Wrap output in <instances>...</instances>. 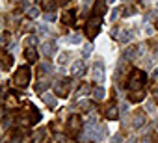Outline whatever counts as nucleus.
<instances>
[{
	"mask_svg": "<svg viewBox=\"0 0 158 143\" xmlns=\"http://www.w3.org/2000/svg\"><path fill=\"white\" fill-rule=\"evenodd\" d=\"M93 78H95L99 84H102V82H104V69H102V65H101V63H97V65L93 67Z\"/></svg>",
	"mask_w": 158,
	"mask_h": 143,
	"instance_id": "7",
	"label": "nucleus"
},
{
	"mask_svg": "<svg viewBox=\"0 0 158 143\" xmlns=\"http://www.w3.org/2000/svg\"><path fill=\"white\" fill-rule=\"evenodd\" d=\"M91 52H93V45H91V43H88V45L84 47V50H82V54H84V58H88V56H89Z\"/></svg>",
	"mask_w": 158,
	"mask_h": 143,
	"instance_id": "20",
	"label": "nucleus"
},
{
	"mask_svg": "<svg viewBox=\"0 0 158 143\" xmlns=\"http://www.w3.org/2000/svg\"><path fill=\"white\" fill-rule=\"evenodd\" d=\"M11 65V56H8V54H4V69H8Z\"/></svg>",
	"mask_w": 158,
	"mask_h": 143,
	"instance_id": "25",
	"label": "nucleus"
},
{
	"mask_svg": "<svg viewBox=\"0 0 158 143\" xmlns=\"http://www.w3.org/2000/svg\"><path fill=\"white\" fill-rule=\"evenodd\" d=\"M34 43H35V37H28V39H26V45H28V47L34 45Z\"/></svg>",
	"mask_w": 158,
	"mask_h": 143,
	"instance_id": "30",
	"label": "nucleus"
},
{
	"mask_svg": "<svg viewBox=\"0 0 158 143\" xmlns=\"http://www.w3.org/2000/svg\"><path fill=\"white\" fill-rule=\"evenodd\" d=\"M39 32H41V34H47L48 30H47V26H43V24H41V26H39Z\"/></svg>",
	"mask_w": 158,
	"mask_h": 143,
	"instance_id": "31",
	"label": "nucleus"
},
{
	"mask_svg": "<svg viewBox=\"0 0 158 143\" xmlns=\"http://www.w3.org/2000/svg\"><path fill=\"white\" fill-rule=\"evenodd\" d=\"M104 136H106V126H97V132H95V139H104Z\"/></svg>",
	"mask_w": 158,
	"mask_h": 143,
	"instance_id": "16",
	"label": "nucleus"
},
{
	"mask_svg": "<svg viewBox=\"0 0 158 143\" xmlns=\"http://www.w3.org/2000/svg\"><path fill=\"white\" fill-rule=\"evenodd\" d=\"M99 24H101V19H93V21H89V24H88V35H89V39H93L97 34H99Z\"/></svg>",
	"mask_w": 158,
	"mask_h": 143,
	"instance_id": "4",
	"label": "nucleus"
},
{
	"mask_svg": "<svg viewBox=\"0 0 158 143\" xmlns=\"http://www.w3.org/2000/svg\"><path fill=\"white\" fill-rule=\"evenodd\" d=\"M67 41L76 45V43H80V35H69V37H67Z\"/></svg>",
	"mask_w": 158,
	"mask_h": 143,
	"instance_id": "23",
	"label": "nucleus"
},
{
	"mask_svg": "<svg viewBox=\"0 0 158 143\" xmlns=\"http://www.w3.org/2000/svg\"><path fill=\"white\" fill-rule=\"evenodd\" d=\"M127 143H136V137H130V139H128Z\"/></svg>",
	"mask_w": 158,
	"mask_h": 143,
	"instance_id": "35",
	"label": "nucleus"
},
{
	"mask_svg": "<svg viewBox=\"0 0 158 143\" xmlns=\"http://www.w3.org/2000/svg\"><path fill=\"white\" fill-rule=\"evenodd\" d=\"M154 97H156V100H158V88L154 89Z\"/></svg>",
	"mask_w": 158,
	"mask_h": 143,
	"instance_id": "36",
	"label": "nucleus"
},
{
	"mask_svg": "<svg viewBox=\"0 0 158 143\" xmlns=\"http://www.w3.org/2000/svg\"><path fill=\"white\" fill-rule=\"evenodd\" d=\"M143 143H154V134H147L143 137Z\"/></svg>",
	"mask_w": 158,
	"mask_h": 143,
	"instance_id": "26",
	"label": "nucleus"
},
{
	"mask_svg": "<svg viewBox=\"0 0 158 143\" xmlns=\"http://www.w3.org/2000/svg\"><path fill=\"white\" fill-rule=\"evenodd\" d=\"M43 71H47V73H50V71H52V67H50L48 63H41V73H43Z\"/></svg>",
	"mask_w": 158,
	"mask_h": 143,
	"instance_id": "27",
	"label": "nucleus"
},
{
	"mask_svg": "<svg viewBox=\"0 0 158 143\" xmlns=\"http://www.w3.org/2000/svg\"><path fill=\"white\" fill-rule=\"evenodd\" d=\"M69 58H71V54H69V52H63V54H60V59H58V63H65Z\"/></svg>",
	"mask_w": 158,
	"mask_h": 143,
	"instance_id": "21",
	"label": "nucleus"
},
{
	"mask_svg": "<svg viewBox=\"0 0 158 143\" xmlns=\"http://www.w3.org/2000/svg\"><path fill=\"white\" fill-rule=\"evenodd\" d=\"M143 84H145V75L141 73V71H134V73L130 75V82H128L130 89H139Z\"/></svg>",
	"mask_w": 158,
	"mask_h": 143,
	"instance_id": "2",
	"label": "nucleus"
},
{
	"mask_svg": "<svg viewBox=\"0 0 158 143\" xmlns=\"http://www.w3.org/2000/svg\"><path fill=\"white\" fill-rule=\"evenodd\" d=\"M43 100H45V102H47V104H48L50 108H56V99H54L52 95H48V93H45V95H43Z\"/></svg>",
	"mask_w": 158,
	"mask_h": 143,
	"instance_id": "15",
	"label": "nucleus"
},
{
	"mask_svg": "<svg viewBox=\"0 0 158 143\" xmlns=\"http://www.w3.org/2000/svg\"><path fill=\"white\" fill-rule=\"evenodd\" d=\"M54 2H56V0H45V2H43V10H48V11L54 10V6H56Z\"/></svg>",
	"mask_w": 158,
	"mask_h": 143,
	"instance_id": "19",
	"label": "nucleus"
},
{
	"mask_svg": "<svg viewBox=\"0 0 158 143\" xmlns=\"http://www.w3.org/2000/svg\"><path fill=\"white\" fill-rule=\"evenodd\" d=\"M93 95H95V99H97V100H101V99H104V89H102V88H95Z\"/></svg>",
	"mask_w": 158,
	"mask_h": 143,
	"instance_id": "18",
	"label": "nucleus"
},
{
	"mask_svg": "<svg viewBox=\"0 0 158 143\" xmlns=\"http://www.w3.org/2000/svg\"><path fill=\"white\" fill-rule=\"evenodd\" d=\"M41 52H43L47 58L54 56V54H56V43H54V41H47V43H43V47H41Z\"/></svg>",
	"mask_w": 158,
	"mask_h": 143,
	"instance_id": "5",
	"label": "nucleus"
},
{
	"mask_svg": "<svg viewBox=\"0 0 158 143\" xmlns=\"http://www.w3.org/2000/svg\"><path fill=\"white\" fill-rule=\"evenodd\" d=\"M121 113H127V104H121Z\"/></svg>",
	"mask_w": 158,
	"mask_h": 143,
	"instance_id": "33",
	"label": "nucleus"
},
{
	"mask_svg": "<svg viewBox=\"0 0 158 143\" xmlns=\"http://www.w3.org/2000/svg\"><path fill=\"white\" fill-rule=\"evenodd\" d=\"M84 71H86L84 61H74L73 67H71V75H73V76H82V75H84Z\"/></svg>",
	"mask_w": 158,
	"mask_h": 143,
	"instance_id": "6",
	"label": "nucleus"
},
{
	"mask_svg": "<svg viewBox=\"0 0 158 143\" xmlns=\"http://www.w3.org/2000/svg\"><path fill=\"white\" fill-rule=\"evenodd\" d=\"M114 141H115V143H121V141H123V137H121V136H119V134H117V136H115V139H114Z\"/></svg>",
	"mask_w": 158,
	"mask_h": 143,
	"instance_id": "32",
	"label": "nucleus"
},
{
	"mask_svg": "<svg viewBox=\"0 0 158 143\" xmlns=\"http://www.w3.org/2000/svg\"><path fill=\"white\" fill-rule=\"evenodd\" d=\"M143 32H145L147 35H151V34H152V26H145V28H143Z\"/></svg>",
	"mask_w": 158,
	"mask_h": 143,
	"instance_id": "28",
	"label": "nucleus"
},
{
	"mask_svg": "<svg viewBox=\"0 0 158 143\" xmlns=\"http://www.w3.org/2000/svg\"><path fill=\"white\" fill-rule=\"evenodd\" d=\"M69 88H71V80H60L58 84H56V93L60 95V97H67L69 95Z\"/></svg>",
	"mask_w": 158,
	"mask_h": 143,
	"instance_id": "3",
	"label": "nucleus"
},
{
	"mask_svg": "<svg viewBox=\"0 0 158 143\" xmlns=\"http://www.w3.org/2000/svg\"><path fill=\"white\" fill-rule=\"evenodd\" d=\"M152 80H158V71H154V75H152Z\"/></svg>",
	"mask_w": 158,
	"mask_h": 143,
	"instance_id": "34",
	"label": "nucleus"
},
{
	"mask_svg": "<svg viewBox=\"0 0 158 143\" xmlns=\"http://www.w3.org/2000/svg\"><path fill=\"white\" fill-rule=\"evenodd\" d=\"M104 115H106L108 119H117V110H115V106H114V104H110V106L104 110Z\"/></svg>",
	"mask_w": 158,
	"mask_h": 143,
	"instance_id": "10",
	"label": "nucleus"
},
{
	"mask_svg": "<svg viewBox=\"0 0 158 143\" xmlns=\"http://www.w3.org/2000/svg\"><path fill=\"white\" fill-rule=\"evenodd\" d=\"M138 54H139V47H130L128 50L123 52V58H125V59H134Z\"/></svg>",
	"mask_w": 158,
	"mask_h": 143,
	"instance_id": "8",
	"label": "nucleus"
},
{
	"mask_svg": "<svg viewBox=\"0 0 158 143\" xmlns=\"http://www.w3.org/2000/svg\"><path fill=\"white\" fill-rule=\"evenodd\" d=\"M63 21H65V22H71V21H73V11H65V13H63Z\"/></svg>",
	"mask_w": 158,
	"mask_h": 143,
	"instance_id": "24",
	"label": "nucleus"
},
{
	"mask_svg": "<svg viewBox=\"0 0 158 143\" xmlns=\"http://www.w3.org/2000/svg\"><path fill=\"white\" fill-rule=\"evenodd\" d=\"M13 82H15L17 88L28 86V82H30V69H28V67H19V71H17V75H15Z\"/></svg>",
	"mask_w": 158,
	"mask_h": 143,
	"instance_id": "1",
	"label": "nucleus"
},
{
	"mask_svg": "<svg viewBox=\"0 0 158 143\" xmlns=\"http://www.w3.org/2000/svg\"><path fill=\"white\" fill-rule=\"evenodd\" d=\"M69 128L74 132V130H78V128H80V119H78L76 115H73L71 119H69Z\"/></svg>",
	"mask_w": 158,
	"mask_h": 143,
	"instance_id": "12",
	"label": "nucleus"
},
{
	"mask_svg": "<svg viewBox=\"0 0 158 143\" xmlns=\"http://www.w3.org/2000/svg\"><path fill=\"white\" fill-rule=\"evenodd\" d=\"M28 15H30L32 19H35V17L39 15V10H37V8H30V10H28Z\"/></svg>",
	"mask_w": 158,
	"mask_h": 143,
	"instance_id": "22",
	"label": "nucleus"
},
{
	"mask_svg": "<svg viewBox=\"0 0 158 143\" xmlns=\"http://www.w3.org/2000/svg\"><path fill=\"white\" fill-rule=\"evenodd\" d=\"M58 2H60V4H65V2H67V0H58Z\"/></svg>",
	"mask_w": 158,
	"mask_h": 143,
	"instance_id": "37",
	"label": "nucleus"
},
{
	"mask_svg": "<svg viewBox=\"0 0 158 143\" xmlns=\"http://www.w3.org/2000/svg\"><path fill=\"white\" fill-rule=\"evenodd\" d=\"M156 6H158V4H156Z\"/></svg>",
	"mask_w": 158,
	"mask_h": 143,
	"instance_id": "38",
	"label": "nucleus"
},
{
	"mask_svg": "<svg viewBox=\"0 0 158 143\" xmlns=\"http://www.w3.org/2000/svg\"><path fill=\"white\" fill-rule=\"evenodd\" d=\"M143 123H145V117H143V113H139V112H138V113L134 115V123H132V125H134V128L143 126Z\"/></svg>",
	"mask_w": 158,
	"mask_h": 143,
	"instance_id": "11",
	"label": "nucleus"
},
{
	"mask_svg": "<svg viewBox=\"0 0 158 143\" xmlns=\"http://www.w3.org/2000/svg\"><path fill=\"white\" fill-rule=\"evenodd\" d=\"M132 37H134V34H132L130 30H125V32H123V34L119 35V41H121V43H128V41H130Z\"/></svg>",
	"mask_w": 158,
	"mask_h": 143,
	"instance_id": "14",
	"label": "nucleus"
},
{
	"mask_svg": "<svg viewBox=\"0 0 158 143\" xmlns=\"http://www.w3.org/2000/svg\"><path fill=\"white\" fill-rule=\"evenodd\" d=\"M45 19H47V21H48V22H52V21H56V17H54V15H52V13H48V15H47V17H45Z\"/></svg>",
	"mask_w": 158,
	"mask_h": 143,
	"instance_id": "29",
	"label": "nucleus"
},
{
	"mask_svg": "<svg viewBox=\"0 0 158 143\" xmlns=\"http://www.w3.org/2000/svg\"><path fill=\"white\" fill-rule=\"evenodd\" d=\"M78 108H80L82 112H91L93 110V104L89 100H80V102H78Z\"/></svg>",
	"mask_w": 158,
	"mask_h": 143,
	"instance_id": "13",
	"label": "nucleus"
},
{
	"mask_svg": "<svg viewBox=\"0 0 158 143\" xmlns=\"http://www.w3.org/2000/svg\"><path fill=\"white\" fill-rule=\"evenodd\" d=\"M24 58H26L28 61H35V59H37V52H35L32 47H28V48L24 50Z\"/></svg>",
	"mask_w": 158,
	"mask_h": 143,
	"instance_id": "9",
	"label": "nucleus"
},
{
	"mask_svg": "<svg viewBox=\"0 0 158 143\" xmlns=\"http://www.w3.org/2000/svg\"><path fill=\"white\" fill-rule=\"evenodd\" d=\"M143 97H145V95H143V91H136V95H134V93H130V100H132V102H139Z\"/></svg>",
	"mask_w": 158,
	"mask_h": 143,
	"instance_id": "17",
	"label": "nucleus"
}]
</instances>
